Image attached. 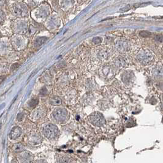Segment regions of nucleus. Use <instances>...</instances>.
I'll use <instances>...</instances> for the list:
<instances>
[{
	"instance_id": "obj_1",
	"label": "nucleus",
	"mask_w": 163,
	"mask_h": 163,
	"mask_svg": "<svg viewBox=\"0 0 163 163\" xmlns=\"http://www.w3.org/2000/svg\"><path fill=\"white\" fill-rule=\"evenodd\" d=\"M43 134L48 139H54L58 136L59 130L58 128L53 124H47L43 129Z\"/></svg>"
},
{
	"instance_id": "obj_2",
	"label": "nucleus",
	"mask_w": 163,
	"mask_h": 163,
	"mask_svg": "<svg viewBox=\"0 0 163 163\" xmlns=\"http://www.w3.org/2000/svg\"><path fill=\"white\" fill-rule=\"evenodd\" d=\"M90 122L94 125L101 126L104 123L105 120L103 115L99 112H95L92 113L89 117Z\"/></svg>"
},
{
	"instance_id": "obj_3",
	"label": "nucleus",
	"mask_w": 163,
	"mask_h": 163,
	"mask_svg": "<svg viewBox=\"0 0 163 163\" xmlns=\"http://www.w3.org/2000/svg\"><path fill=\"white\" fill-rule=\"evenodd\" d=\"M68 112L65 108H58L54 111L53 115L55 120L59 123H63L68 118Z\"/></svg>"
},
{
	"instance_id": "obj_4",
	"label": "nucleus",
	"mask_w": 163,
	"mask_h": 163,
	"mask_svg": "<svg viewBox=\"0 0 163 163\" xmlns=\"http://www.w3.org/2000/svg\"><path fill=\"white\" fill-rule=\"evenodd\" d=\"M22 129L16 126L12 128L10 133V137L12 139H15L20 136L22 134Z\"/></svg>"
},
{
	"instance_id": "obj_5",
	"label": "nucleus",
	"mask_w": 163,
	"mask_h": 163,
	"mask_svg": "<svg viewBox=\"0 0 163 163\" xmlns=\"http://www.w3.org/2000/svg\"><path fill=\"white\" fill-rule=\"evenodd\" d=\"M20 159L21 163H30L32 160V157L30 153L25 152L20 155Z\"/></svg>"
},
{
	"instance_id": "obj_6",
	"label": "nucleus",
	"mask_w": 163,
	"mask_h": 163,
	"mask_svg": "<svg viewBox=\"0 0 163 163\" xmlns=\"http://www.w3.org/2000/svg\"><path fill=\"white\" fill-rule=\"evenodd\" d=\"M47 38L46 37H40L38 38V39H36V41H34V45L35 47H39V46H42V45L46 42L47 41Z\"/></svg>"
},
{
	"instance_id": "obj_7",
	"label": "nucleus",
	"mask_w": 163,
	"mask_h": 163,
	"mask_svg": "<svg viewBox=\"0 0 163 163\" xmlns=\"http://www.w3.org/2000/svg\"><path fill=\"white\" fill-rule=\"evenodd\" d=\"M50 103L52 105H60L61 104V101L58 97H53L51 98L50 101Z\"/></svg>"
},
{
	"instance_id": "obj_8",
	"label": "nucleus",
	"mask_w": 163,
	"mask_h": 163,
	"mask_svg": "<svg viewBox=\"0 0 163 163\" xmlns=\"http://www.w3.org/2000/svg\"><path fill=\"white\" fill-rule=\"evenodd\" d=\"M13 149L15 151L17 152H20L22 150H23V147L21 144H15L14 146Z\"/></svg>"
},
{
	"instance_id": "obj_9",
	"label": "nucleus",
	"mask_w": 163,
	"mask_h": 163,
	"mask_svg": "<svg viewBox=\"0 0 163 163\" xmlns=\"http://www.w3.org/2000/svg\"><path fill=\"white\" fill-rule=\"evenodd\" d=\"M38 103H39V100H38V99H32L31 101L30 102L29 105L31 107H34L38 104Z\"/></svg>"
},
{
	"instance_id": "obj_10",
	"label": "nucleus",
	"mask_w": 163,
	"mask_h": 163,
	"mask_svg": "<svg viewBox=\"0 0 163 163\" xmlns=\"http://www.w3.org/2000/svg\"><path fill=\"white\" fill-rule=\"evenodd\" d=\"M69 160L68 157H66V156H62L61 158L59 159L58 162L59 163H69Z\"/></svg>"
},
{
	"instance_id": "obj_11",
	"label": "nucleus",
	"mask_w": 163,
	"mask_h": 163,
	"mask_svg": "<svg viewBox=\"0 0 163 163\" xmlns=\"http://www.w3.org/2000/svg\"><path fill=\"white\" fill-rule=\"evenodd\" d=\"M93 42L95 44H99V43L101 42V40L99 38H94V39L93 40Z\"/></svg>"
},
{
	"instance_id": "obj_12",
	"label": "nucleus",
	"mask_w": 163,
	"mask_h": 163,
	"mask_svg": "<svg viewBox=\"0 0 163 163\" xmlns=\"http://www.w3.org/2000/svg\"><path fill=\"white\" fill-rule=\"evenodd\" d=\"M23 117L24 115L23 113H19L18 116H17V119H18L19 121H22L23 119Z\"/></svg>"
},
{
	"instance_id": "obj_13",
	"label": "nucleus",
	"mask_w": 163,
	"mask_h": 163,
	"mask_svg": "<svg viewBox=\"0 0 163 163\" xmlns=\"http://www.w3.org/2000/svg\"><path fill=\"white\" fill-rule=\"evenodd\" d=\"M47 89L46 88H42V89H41V94H42V95H46V94H47Z\"/></svg>"
},
{
	"instance_id": "obj_14",
	"label": "nucleus",
	"mask_w": 163,
	"mask_h": 163,
	"mask_svg": "<svg viewBox=\"0 0 163 163\" xmlns=\"http://www.w3.org/2000/svg\"><path fill=\"white\" fill-rule=\"evenodd\" d=\"M19 66V65L17 63H15L14 64V65H13V66H12V69H11L12 70H14V69H17V67Z\"/></svg>"
}]
</instances>
